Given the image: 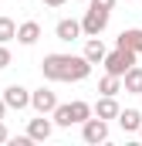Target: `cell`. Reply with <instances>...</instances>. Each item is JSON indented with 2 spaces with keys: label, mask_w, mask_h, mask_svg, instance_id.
<instances>
[{
  "label": "cell",
  "mask_w": 142,
  "mask_h": 146,
  "mask_svg": "<svg viewBox=\"0 0 142 146\" xmlns=\"http://www.w3.org/2000/svg\"><path fill=\"white\" fill-rule=\"evenodd\" d=\"M51 133H54V122L44 119V115H37V119L27 122V136H31V143H44V139H51Z\"/></svg>",
  "instance_id": "obj_7"
},
{
  "label": "cell",
  "mask_w": 142,
  "mask_h": 146,
  "mask_svg": "<svg viewBox=\"0 0 142 146\" xmlns=\"http://www.w3.org/2000/svg\"><path fill=\"white\" fill-rule=\"evenodd\" d=\"M108 17H112V10H102V7H91V3H88V10H85V17H81V34L98 37L108 27Z\"/></svg>",
  "instance_id": "obj_3"
},
{
  "label": "cell",
  "mask_w": 142,
  "mask_h": 146,
  "mask_svg": "<svg viewBox=\"0 0 142 146\" xmlns=\"http://www.w3.org/2000/svg\"><path fill=\"white\" fill-rule=\"evenodd\" d=\"M135 133H139V139H142V122H139V129H135Z\"/></svg>",
  "instance_id": "obj_23"
},
{
  "label": "cell",
  "mask_w": 142,
  "mask_h": 146,
  "mask_svg": "<svg viewBox=\"0 0 142 146\" xmlns=\"http://www.w3.org/2000/svg\"><path fill=\"white\" fill-rule=\"evenodd\" d=\"M88 115H91V106H88V102H68V119H71V126L85 122Z\"/></svg>",
  "instance_id": "obj_15"
},
{
  "label": "cell",
  "mask_w": 142,
  "mask_h": 146,
  "mask_svg": "<svg viewBox=\"0 0 142 146\" xmlns=\"http://www.w3.org/2000/svg\"><path fill=\"white\" fill-rule=\"evenodd\" d=\"M102 65H105L108 75H122L129 72L132 65H135V51H125V48H115V51H105V58H102Z\"/></svg>",
  "instance_id": "obj_2"
},
{
  "label": "cell",
  "mask_w": 142,
  "mask_h": 146,
  "mask_svg": "<svg viewBox=\"0 0 142 146\" xmlns=\"http://www.w3.org/2000/svg\"><path fill=\"white\" fill-rule=\"evenodd\" d=\"M10 61H14V58H10V51L0 44V68H10Z\"/></svg>",
  "instance_id": "obj_18"
},
{
  "label": "cell",
  "mask_w": 142,
  "mask_h": 146,
  "mask_svg": "<svg viewBox=\"0 0 142 146\" xmlns=\"http://www.w3.org/2000/svg\"><path fill=\"white\" fill-rule=\"evenodd\" d=\"M0 99L7 102V109H17V112H20V109H27V106H31V92H27L24 85H7Z\"/></svg>",
  "instance_id": "obj_6"
},
{
  "label": "cell",
  "mask_w": 142,
  "mask_h": 146,
  "mask_svg": "<svg viewBox=\"0 0 142 146\" xmlns=\"http://www.w3.org/2000/svg\"><path fill=\"white\" fill-rule=\"evenodd\" d=\"M115 48H125V51H135L139 54L142 51V31L139 27H125L122 34L115 37Z\"/></svg>",
  "instance_id": "obj_8"
},
{
  "label": "cell",
  "mask_w": 142,
  "mask_h": 146,
  "mask_svg": "<svg viewBox=\"0 0 142 146\" xmlns=\"http://www.w3.org/2000/svg\"><path fill=\"white\" fill-rule=\"evenodd\" d=\"M10 139V133H7V126H3V119H0V143H7Z\"/></svg>",
  "instance_id": "obj_20"
},
{
  "label": "cell",
  "mask_w": 142,
  "mask_h": 146,
  "mask_svg": "<svg viewBox=\"0 0 142 146\" xmlns=\"http://www.w3.org/2000/svg\"><path fill=\"white\" fill-rule=\"evenodd\" d=\"M81 139H85V143H105L108 139V122L98 119V115H88V119L81 122Z\"/></svg>",
  "instance_id": "obj_4"
},
{
  "label": "cell",
  "mask_w": 142,
  "mask_h": 146,
  "mask_svg": "<svg viewBox=\"0 0 142 146\" xmlns=\"http://www.w3.org/2000/svg\"><path fill=\"white\" fill-rule=\"evenodd\" d=\"M115 119H118V126H122L125 133H135V129H139V122H142V112H139V109H118Z\"/></svg>",
  "instance_id": "obj_13"
},
{
  "label": "cell",
  "mask_w": 142,
  "mask_h": 146,
  "mask_svg": "<svg viewBox=\"0 0 142 146\" xmlns=\"http://www.w3.org/2000/svg\"><path fill=\"white\" fill-rule=\"evenodd\" d=\"M17 41L24 44V48H31V44H37V37H41V24L37 21H24V24H17Z\"/></svg>",
  "instance_id": "obj_10"
},
{
  "label": "cell",
  "mask_w": 142,
  "mask_h": 146,
  "mask_svg": "<svg viewBox=\"0 0 142 146\" xmlns=\"http://www.w3.org/2000/svg\"><path fill=\"white\" fill-rule=\"evenodd\" d=\"M88 3H91V7H102V10H112L118 0H88Z\"/></svg>",
  "instance_id": "obj_19"
},
{
  "label": "cell",
  "mask_w": 142,
  "mask_h": 146,
  "mask_svg": "<svg viewBox=\"0 0 142 146\" xmlns=\"http://www.w3.org/2000/svg\"><path fill=\"white\" fill-rule=\"evenodd\" d=\"M14 34H17V24H14L10 17H0V44L14 41Z\"/></svg>",
  "instance_id": "obj_17"
},
{
  "label": "cell",
  "mask_w": 142,
  "mask_h": 146,
  "mask_svg": "<svg viewBox=\"0 0 142 146\" xmlns=\"http://www.w3.org/2000/svg\"><path fill=\"white\" fill-rule=\"evenodd\" d=\"M78 3H88V0H78Z\"/></svg>",
  "instance_id": "obj_24"
},
{
  "label": "cell",
  "mask_w": 142,
  "mask_h": 146,
  "mask_svg": "<svg viewBox=\"0 0 142 146\" xmlns=\"http://www.w3.org/2000/svg\"><path fill=\"white\" fill-rule=\"evenodd\" d=\"M58 106V95L51 92V88H37V92H31V109L37 112V115H51V109Z\"/></svg>",
  "instance_id": "obj_5"
},
{
  "label": "cell",
  "mask_w": 142,
  "mask_h": 146,
  "mask_svg": "<svg viewBox=\"0 0 142 146\" xmlns=\"http://www.w3.org/2000/svg\"><path fill=\"white\" fill-rule=\"evenodd\" d=\"M91 115H98V119H115L118 115V102H115V95H102L95 106H91Z\"/></svg>",
  "instance_id": "obj_11"
},
{
  "label": "cell",
  "mask_w": 142,
  "mask_h": 146,
  "mask_svg": "<svg viewBox=\"0 0 142 146\" xmlns=\"http://www.w3.org/2000/svg\"><path fill=\"white\" fill-rule=\"evenodd\" d=\"M122 88L129 95H142V65H132L129 72L122 75Z\"/></svg>",
  "instance_id": "obj_12"
},
{
  "label": "cell",
  "mask_w": 142,
  "mask_h": 146,
  "mask_svg": "<svg viewBox=\"0 0 142 146\" xmlns=\"http://www.w3.org/2000/svg\"><path fill=\"white\" fill-rule=\"evenodd\" d=\"M54 34L58 41H78L81 37V21H74V17H64V21H58V27H54Z\"/></svg>",
  "instance_id": "obj_9"
},
{
  "label": "cell",
  "mask_w": 142,
  "mask_h": 146,
  "mask_svg": "<svg viewBox=\"0 0 142 146\" xmlns=\"http://www.w3.org/2000/svg\"><path fill=\"white\" fill-rule=\"evenodd\" d=\"M85 61H91V65H102V58H105V44H102V37H88V44H85Z\"/></svg>",
  "instance_id": "obj_14"
},
{
  "label": "cell",
  "mask_w": 142,
  "mask_h": 146,
  "mask_svg": "<svg viewBox=\"0 0 142 146\" xmlns=\"http://www.w3.org/2000/svg\"><path fill=\"white\" fill-rule=\"evenodd\" d=\"M41 75L47 82H85L91 75V61H85V54H44Z\"/></svg>",
  "instance_id": "obj_1"
},
{
  "label": "cell",
  "mask_w": 142,
  "mask_h": 146,
  "mask_svg": "<svg viewBox=\"0 0 142 146\" xmlns=\"http://www.w3.org/2000/svg\"><path fill=\"white\" fill-rule=\"evenodd\" d=\"M3 115H7V102L0 99V119H3Z\"/></svg>",
  "instance_id": "obj_22"
},
{
  "label": "cell",
  "mask_w": 142,
  "mask_h": 146,
  "mask_svg": "<svg viewBox=\"0 0 142 146\" xmlns=\"http://www.w3.org/2000/svg\"><path fill=\"white\" fill-rule=\"evenodd\" d=\"M98 92H102V95H118V92H122V78L105 72V78L98 82Z\"/></svg>",
  "instance_id": "obj_16"
},
{
  "label": "cell",
  "mask_w": 142,
  "mask_h": 146,
  "mask_svg": "<svg viewBox=\"0 0 142 146\" xmlns=\"http://www.w3.org/2000/svg\"><path fill=\"white\" fill-rule=\"evenodd\" d=\"M44 3H47V7H61L64 0H44Z\"/></svg>",
  "instance_id": "obj_21"
}]
</instances>
